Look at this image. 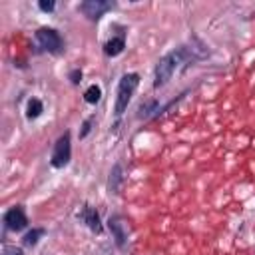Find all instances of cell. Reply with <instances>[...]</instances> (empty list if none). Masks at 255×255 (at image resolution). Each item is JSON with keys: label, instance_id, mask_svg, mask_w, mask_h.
I'll list each match as a JSON object with an SVG mask.
<instances>
[{"label": "cell", "instance_id": "cell-1", "mask_svg": "<svg viewBox=\"0 0 255 255\" xmlns=\"http://www.w3.org/2000/svg\"><path fill=\"white\" fill-rule=\"evenodd\" d=\"M199 54L193 52V48L189 46H177L171 52H167L165 56L159 58V62L155 64V72H153V88H163L177 70L187 68L189 64L197 62Z\"/></svg>", "mask_w": 255, "mask_h": 255}, {"label": "cell", "instance_id": "cell-2", "mask_svg": "<svg viewBox=\"0 0 255 255\" xmlns=\"http://www.w3.org/2000/svg\"><path fill=\"white\" fill-rule=\"evenodd\" d=\"M139 86V74L131 72V74H124L120 84H118V92H116V106H114V116L116 120H120L124 116V112L128 110L131 96L135 92V88Z\"/></svg>", "mask_w": 255, "mask_h": 255}, {"label": "cell", "instance_id": "cell-3", "mask_svg": "<svg viewBox=\"0 0 255 255\" xmlns=\"http://www.w3.org/2000/svg\"><path fill=\"white\" fill-rule=\"evenodd\" d=\"M72 159V135L70 131H64L58 141L54 143V151H52V157H50V165L54 169H62L70 163Z\"/></svg>", "mask_w": 255, "mask_h": 255}, {"label": "cell", "instance_id": "cell-4", "mask_svg": "<svg viewBox=\"0 0 255 255\" xmlns=\"http://www.w3.org/2000/svg\"><path fill=\"white\" fill-rule=\"evenodd\" d=\"M36 42H38V46H40L44 52H48V54H60L62 48H64V42H62L58 30L46 28V26H42V28L36 30Z\"/></svg>", "mask_w": 255, "mask_h": 255}, {"label": "cell", "instance_id": "cell-5", "mask_svg": "<svg viewBox=\"0 0 255 255\" xmlns=\"http://www.w3.org/2000/svg\"><path fill=\"white\" fill-rule=\"evenodd\" d=\"M116 6V2H106V0H86L78 6V10L92 22H98L108 10H112Z\"/></svg>", "mask_w": 255, "mask_h": 255}, {"label": "cell", "instance_id": "cell-6", "mask_svg": "<svg viewBox=\"0 0 255 255\" xmlns=\"http://www.w3.org/2000/svg\"><path fill=\"white\" fill-rule=\"evenodd\" d=\"M4 225L6 229L10 231H22L28 227V217L24 213V207L22 205H14L10 207L6 213H4Z\"/></svg>", "mask_w": 255, "mask_h": 255}, {"label": "cell", "instance_id": "cell-7", "mask_svg": "<svg viewBox=\"0 0 255 255\" xmlns=\"http://www.w3.org/2000/svg\"><path fill=\"white\" fill-rule=\"evenodd\" d=\"M80 217H82V221L88 225L90 231H94V233H98V235L104 231V225H102V219H100V213L96 211V207H92V205H84Z\"/></svg>", "mask_w": 255, "mask_h": 255}, {"label": "cell", "instance_id": "cell-8", "mask_svg": "<svg viewBox=\"0 0 255 255\" xmlns=\"http://www.w3.org/2000/svg\"><path fill=\"white\" fill-rule=\"evenodd\" d=\"M108 227H110V231L114 233L116 243H118L120 247H124V243H126V239H128V223H126L122 217H110Z\"/></svg>", "mask_w": 255, "mask_h": 255}, {"label": "cell", "instance_id": "cell-9", "mask_svg": "<svg viewBox=\"0 0 255 255\" xmlns=\"http://www.w3.org/2000/svg\"><path fill=\"white\" fill-rule=\"evenodd\" d=\"M124 48H126L124 36H114V38H110V40L104 44V54L110 56V58H116V56H120V54L124 52Z\"/></svg>", "mask_w": 255, "mask_h": 255}, {"label": "cell", "instance_id": "cell-10", "mask_svg": "<svg viewBox=\"0 0 255 255\" xmlns=\"http://www.w3.org/2000/svg\"><path fill=\"white\" fill-rule=\"evenodd\" d=\"M159 104L155 102V100H145V102H141L139 104V108H137V120H147V118H155V116H159Z\"/></svg>", "mask_w": 255, "mask_h": 255}, {"label": "cell", "instance_id": "cell-11", "mask_svg": "<svg viewBox=\"0 0 255 255\" xmlns=\"http://www.w3.org/2000/svg\"><path fill=\"white\" fill-rule=\"evenodd\" d=\"M122 179H124V175H122V165H120V163H116V165L112 167V171H110V183H108L110 193H118Z\"/></svg>", "mask_w": 255, "mask_h": 255}, {"label": "cell", "instance_id": "cell-12", "mask_svg": "<svg viewBox=\"0 0 255 255\" xmlns=\"http://www.w3.org/2000/svg\"><path fill=\"white\" fill-rule=\"evenodd\" d=\"M42 112H44L42 102H40L38 98H30V100H28V106H26V118H28V120H36V118L42 116Z\"/></svg>", "mask_w": 255, "mask_h": 255}, {"label": "cell", "instance_id": "cell-13", "mask_svg": "<svg viewBox=\"0 0 255 255\" xmlns=\"http://www.w3.org/2000/svg\"><path fill=\"white\" fill-rule=\"evenodd\" d=\"M44 233H46V231H44L42 227H34V229H30V231L22 237V243H24L26 247H34V245L40 241V237H42Z\"/></svg>", "mask_w": 255, "mask_h": 255}, {"label": "cell", "instance_id": "cell-14", "mask_svg": "<svg viewBox=\"0 0 255 255\" xmlns=\"http://www.w3.org/2000/svg\"><path fill=\"white\" fill-rule=\"evenodd\" d=\"M84 100H86L88 104H98V102L102 100V88H100L98 84H92V86L84 92Z\"/></svg>", "mask_w": 255, "mask_h": 255}, {"label": "cell", "instance_id": "cell-15", "mask_svg": "<svg viewBox=\"0 0 255 255\" xmlns=\"http://www.w3.org/2000/svg\"><path fill=\"white\" fill-rule=\"evenodd\" d=\"M94 120H96V118L92 116V118H88V120H86V122L82 124V131H80V139H84V137H86V135L90 133V129H92V124H94Z\"/></svg>", "mask_w": 255, "mask_h": 255}, {"label": "cell", "instance_id": "cell-16", "mask_svg": "<svg viewBox=\"0 0 255 255\" xmlns=\"http://www.w3.org/2000/svg\"><path fill=\"white\" fill-rule=\"evenodd\" d=\"M68 78H70V82H72L74 86H78V84L82 82V70H80V68H74V70L70 72V76H68Z\"/></svg>", "mask_w": 255, "mask_h": 255}, {"label": "cell", "instance_id": "cell-17", "mask_svg": "<svg viewBox=\"0 0 255 255\" xmlns=\"http://www.w3.org/2000/svg\"><path fill=\"white\" fill-rule=\"evenodd\" d=\"M38 8H40L42 12H52V10L56 8V2H52V0H48V2H46V0H40V2H38Z\"/></svg>", "mask_w": 255, "mask_h": 255}, {"label": "cell", "instance_id": "cell-18", "mask_svg": "<svg viewBox=\"0 0 255 255\" xmlns=\"http://www.w3.org/2000/svg\"><path fill=\"white\" fill-rule=\"evenodd\" d=\"M2 255H24V251L20 247H16V245H6Z\"/></svg>", "mask_w": 255, "mask_h": 255}]
</instances>
